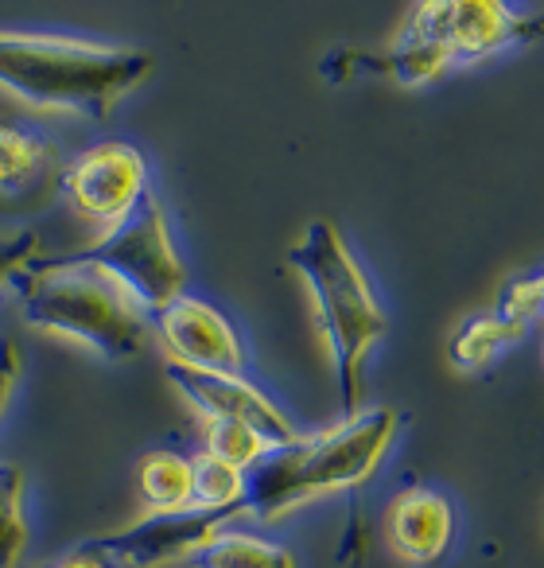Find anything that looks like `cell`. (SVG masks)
Instances as JSON below:
<instances>
[{"label": "cell", "instance_id": "cell-23", "mask_svg": "<svg viewBox=\"0 0 544 568\" xmlns=\"http://www.w3.org/2000/svg\"><path fill=\"white\" fill-rule=\"evenodd\" d=\"M541 288H544V268H541Z\"/></svg>", "mask_w": 544, "mask_h": 568}, {"label": "cell", "instance_id": "cell-9", "mask_svg": "<svg viewBox=\"0 0 544 568\" xmlns=\"http://www.w3.org/2000/svg\"><path fill=\"white\" fill-rule=\"evenodd\" d=\"M164 374L198 417L249 425L253 433L265 436L268 448H288L292 440H300V433H296V425L288 420V413L260 386L242 378V374L191 371V366H179V363H167Z\"/></svg>", "mask_w": 544, "mask_h": 568}, {"label": "cell", "instance_id": "cell-1", "mask_svg": "<svg viewBox=\"0 0 544 568\" xmlns=\"http://www.w3.org/2000/svg\"><path fill=\"white\" fill-rule=\"evenodd\" d=\"M152 71L156 59L121 43L0 28V90L35 110L105 121Z\"/></svg>", "mask_w": 544, "mask_h": 568}, {"label": "cell", "instance_id": "cell-4", "mask_svg": "<svg viewBox=\"0 0 544 568\" xmlns=\"http://www.w3.org/2000/svg\"><path fill=\"white\" fill-rule=\"evenodd\" d=\"M20 316L48 335H63L105 363H129L144 351L152 320L105 273L71 257L32 261L12 276Z\"/></svg>", "mask_w": 544, "mask_h": 568}, {"label": "cell", "instance_id": "cell-2", "mask_svg": "<svg viewBox=\"0 0 544 568\" xmlns=\"http://www.w3.org/2000/svg\"><path fill=\"white\" fill-rule=\"evenodd\" d=\"M288 265L308 288L316 304L319 332L331 355L335 386H339L342 417L362 413L366 402V363L370 351L389 335V316L373 293L362 261L347 245L342 230L327 219L308 222L300 242L288 250Z\"/></svg>", "mask_w": 544, "mask_h": 568}, {"label": "cell", "instance_id": "cell-12", "mask_svg": "<svg viewBox=\"0 0 544 568\" xmlns=\"http://www.w3.org/2000/svg\"><path fill=\"white\" fill-rule=\"evenodd\" d=\"M386 541L404 565H435L455 541V503L424 483L397 490L386 506Z\"/></svg>", "mask_w": 544, "mask_h": 568}, {"label": "cell", "instance_id": "cell-8", "mask_svg": "<svg viewBox=\"0 0 544 568\" xmlns=\"http://www.w3.org/2000/svg\"><path fill=\"white\" fill-rule=\"evenodd\" d=\"M242 514H214V510H179V514H144L141 521L113 534L86 537L113 568H167L191 560L198 549L214 541L226 526H234Z\"/></svg>", "mask_w": 544, "mask_h": 568}, {"label": "cell", "instance_id": "cell-14", "mask_svg": "<svg viewBox=\"0 0 544 568\" xmlns=\"http://www.w3.org/2000/svg\"><path fill=\"white\" fill-rule=\"evenodd\" d=\"M191 568H300L296 552L273 537L226 526L206 549L187 560Z\"/></svg>", "mask_w": 544, "mask_h": 568}, {"label": "cell", "instance_id": "cell-16", "mask_svg": "<svg viewBox=\"0 0 544 568\" xmlns=\"http://www.w3.org/2000/svg\"><path fill=\"white\" fill-rule=\"evenodd\" d=\"M245 471H237L234 464L198 452L191 456V506L195 510H214V514H245Z\"/></svg>", "mask_w": 544, "mask_h": 568}, {"label": "cell", "instance_id": "cell-3", "mask_svg": "<svg viewBox=\"0 0 544 568\" xmlns=\"http://www.w3.org/2000/svg\"><path fill=\"white\" fill-rule=\"evenodd\" d=\"M401 433V413L373 405L335 428L300 436L288 448H273L245 475L242 510L257 521H277L335 490H355L378 475Z\"/></svg>", "mask_w": 544, "mask_h": 568}, {"label": "cell", "instance_id": "cell-7", "mask_svg": "<svg viewBox=\"0 0 544 568\" xmlns=\"http://www.w3.org/2000/svg\"><path fill=\"white\" fill-rule=\"evenodd\" d=\"M148 195V160L129 141H102L82 149L63 168V199L82 222L113 230Z\"/></svg>", "mask_w": 544, "mask_h": 568}, {"label": "cell", "instance_id": "cell-15", "mask_svg": "<svg viewBox=\"0 0 544 568\" xmlns=\"http://www.w3.org/2000/svg\"><path fill=\"white\" fill-rule=\"evenodd\" d=\"M136 495L144 514L191 510V456L179 452H152L136 464Z\"/></svg>", "mask_w": 544, "mask_h": 568}, {"label": "cell", "instance_id": "cell-5", "mask_svg": "<svg viewBox=\"0 0 544 568\" xmlns=\"http://www.w3.org/2000/svg\"><path fill=\"white\" fill-rule=\"evenodd\" d=\"M66 257L110 276L148 320L187 293V265L156 195H144L117 226Z\"/></svg>", "mask_w": 544, "mask_h": 568}, {"label": "cell", "instance_id": "cell-22", "mask_svg": "<svg viewBox=\"0 0 544 568\" xmlns=\"http://www.w3.org/2000/svg\"><path fill=\"white\" fill-rule=\"evenodd\" d=\"M32 568H113V560H105L90 541H79V545H71L63 557L43 560V565H32Z\"/></svg>", "mask_w": 544, "mask_h": 568}, {"label": "cell", "instance_id": "cell-21", "mask_svg": "<svg viewBox=\"0 0 544 568\" xmlns=\"http://www.w3.org/2000/svg\"><path fill=\"white\" fill-rule=\"evenodd\" d=\"M20 374H24V351H20L17 339L4 335V339H0V420H4L12 397H17Z\"/></svg>", "mask_w": 544, "mask_h": 568}, {"label": "cell", "instance_id": "cell-11", "mask_svg": "<svg viewBox=\"0 0 544 568\" xmlns=\"http://www.w3.org/2000/svg\"><path fill=\"white\" fill-rule=\"evenodd\" d=\"M160 347L167 351V363L191 366V371H218V374H242L245 347L237 327L222 308H214L203 296L172 301L164 312L152 316Z\"/></svg>", "mask_w": 544, "mask_h": 568}, {"label": "cell", "instance_id": "cell-6", "mask_svg": "<svg viewBox=\"0 0 544 568\" xmlns=\"http://www.w3.org/2000/svg\"><path fill=\"white\" fill-rule=\"evenodd\" d=\"M404 28L432 40L451 67H471L505 48H521L544 36V12H521L502 0H424Z\"/></svg>", "mask_w": 544, "mask_h": 568}, {"label": "cell", "instance_id": "cell-19", "mask_svg": "<svg viewBox=\"0 0 544 568\" xmlns=\"http://www.w3.org/2000/svg\"><path fill=\"white\" fill-rule=\"evenodd\" d=\"M494 312L502 320L517 327H533L536 320L544 316V288H541V273H521L513 281L502 284V293H497V304Z\"/></svg>", "mask_w": 544, "mask_h": 568}, {"label": "cell", "instance_id": "cell-20", "mask_svg": "<svg viewBox=\"0 0 544 568\" xmlns=\"http://www.w3.org/2000/svg\"><path fill=\"white\" fill-rule=\"evenodd\" d=\"M35 253H40V234H32V230L0 237V288H9L12 276L24 273L35 261Z\"/></svg>", "mask_w": 544, "mask_h": 568}, {"label": "cell", "instance_id": "cell-17", "mask_svg": "<svg viewBox=\"0 0 544 568\" xmlns=\"http://www.w3.org/2000/svg\"><path fill=\"white\" fill-rule=\"evenodd\" d=\"M28 475L12 459H0V568H17L32 541V526L24 514Z\"/></svg>", "mask_w": 544, "mask_h": 568}, {"label": "cell", "instance_id": "cell-18", "mask_svg": "<svg viewBox=\"0 0 544 568\" xmlns=\"http://www.w3.org/2000/svg\"><path fill=\"white\" fill-rule=\"evenodd\" d=\"M206 452L249 475L273 448H268L265 436L253 433L249 425H237V420H206Z\"/></svg>", "mask_w": 544, "mask_h": 568}, {"label": "cell", "instance_id": "cell-10", "mask_svg": "<svg viewBox=\"0 0 544 568\" xmlns=\"http://www.w3.org/2000/svg\"><path fill=\"white\" fill-rule=\"evenodd\" d=\"M63 152L48 133L0 118V214H40L63 195Z\"/></svg>", "mask_w": 544, "mask_h": 568}, {"label": "cell", "instance_id": "cell-13", "mask_svg": "<svg viewBox=\"0 0 544 568\" xmlns=\"http://www.w3.org/2000/svg\"><path fill=\"white\" fill-rule=\"evenodd\" d=\"M525 339V327L510 324L497 312H482L455 327V335L448 339V358L459 374H482L497 363V355Z\"/></svg>", "mask_w": 544, "mask_h": 568}]
</instances>
